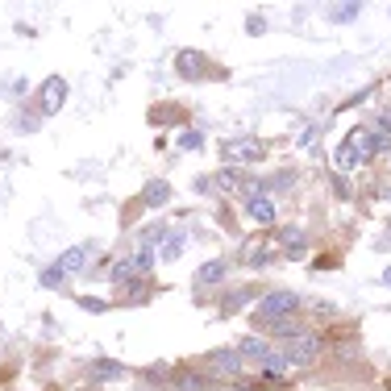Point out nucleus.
I'll return each mask as SVG.
<instances>
[{"mask_svg": "<svg viewBox=\"0 0 391 391\" xmlns=\"http://www.w3.org/2000/svg\"><path fill=\"white\" fill-rule=\"evenodd\" d=\"M154 237H163V225H150V229H146V233H142V246H150V242H154Z\"/></svg>", "mask_w": 391, "mask_h": 391, "instance_id": "26", "label": "nucleus"}, {"mask_svg": "<svg viewBox=\"0 0 391 391\" xmlns=\"http://www.w3.org/2000/svg\"><path fill=\"white\" fill-rule=\"evenodd\" d=\"M246 213L259 221V225H271V221H275V204H271L266 196H259V192H254V196H250V204H246Z\"/></svg>", "mask_w": 391, "mask_h": 391, "instance_id": "9", "label": "nucleus"}, {"mask_svg": "<svg viewBox=\"0 0 391 391\" xmlns=\"http://www.w3.org/2000/svg\"><path fill=\"white\" fill-rule=\"evenodd\" d=\"M271 333H279V337H287V342H292V337H300V325L283 316V321H275V325H271Z\"/></svg>", "mask_w": 391, "mask_h": 391, "instance_id": "17", "label": "nucleus"}, {"mask_svg": "<svg viewBox=\"0 0 391 391\" xmlns=\"http://www.w3.org/2000/svg\"><path fill=\"white\" fill-rule=\"evenodd\" d=\"M121 375H125L121 362H108V358H96L92 362V379H121Z\"/></svg>", "mask_w": 391, "mask_h": 391, "instance_id": "13", "label": "nucleus"}, {"mask_svg": "<svg viewBox=\"0 0 391 391\" xmlns=\"http://www.w3.org/2000/svg\"><path fill=\"white\" fill-rule=\"evenodd\" d=\"M179 254H183V233H175L171 242L163 246V259H167V262H171V259H179Z\"/></svg>", "mask_w": 391, "mask_h": 391, "instance_id": "21", "label": "nucleus"}, {"mask_svg": "<svg viewBox=\"0 0 391 391\" xmlns=\"http://www.w3.org/2000/svg\"><path fill=\"white\" fill-rule=\"evenodd\" d=\"M383 196H387V200H391V187H383Z\"/></svg>", "mask_w": 391, "mask_h": 391, "instance_id": "29", "label": "nucleus"}, {"mask_svg": "<svg viewBox=\"0 0 391 391\" xmlns=\"http://www.w3.org/2000/svg\"><path fill=\"white\" fill-rule=\"evenodd\" d=\"M383 283H387V287H391V266H387V271H383Z\"/></svg>", "mask_w": 391, "mask_h": 391, "instance_id": "28", "label": "nucleus"}, {"mask_svg": "<svg viewBox=\"0 0 391 391\" xmlns=\"http://www.w3.org/2000/svg\"><path fill=\"white\" fill-rule=\"evenodd\" d=\"M200 142H204V133H200V130H183V133H179V146H183V150H196Z\"/></svg>", "mask_w": 391, "mask_h": 391, "instance_id": "19", "label": "nucleus"}, {"mask_svg": "<svg viewBox=\"0 0 391 391\" xmlns=\"http://www.w3.org/2000/svg\"><path fill=\"white\" fill-rule=\"evenodd\" d=\"M358 13H362V4H337L333 8V21H354Z\"/></svg>", "mask_w": 391, "mask_h": 391, "instance_id": "18", "label": "nucleus"}, {"mask_svg": "<svg viewBox=\"0 0 391 391\" xmlns=\"http://www.w3.org/2000/svg\"><path fill=\"white\" fill-rule=\"evenodd\" d=\"M316 349H321V337H312V333H300V337H292L287 346H283V366H308V362H316Z\"/></svg>", "mask_w": 391, "mask_h": 391, "instance_id": "3", "label": "nucleus"}, {"mask_svg": "<svg viewBox=\"0 0 391 391\" xmlns=\"http://www.w3.org/2000/svg\"><path fill=\"white\" fill-rule=\"evenodd\" d=\"M221 159H225L229 167L259 163V159H262V142H259V137H233V142H225V146H221Z\"/></svg>", "mask_w": 391, "mask_h": 391, "instance_id": "2", "label": "nucleus"}, {"mask_svg": "<svg viewBox=\"0 0 391 391\" xmlns=\"http://www.w3.org/2000/svg\"><path fill=\"white\" fill-rule=\"evenodd\" d=\"M262 30H266V21H262V17H250V21H246V34H262Z\"/></svg>", "mask_w": 391, "mask_h": 391, "instance_id": "27", "label": "nucleus"}, {"mask_svg": "<svg viewBox=\"0 0 391 391\" xmlns=\"http://www.w3.org/2000/svg\"><path fill=\"white\" fill-rule=\"evenodd\" d=\"M87 262V246H71V250H67V254H63V259L54 262V266H58V271H63V275H71V271H80V266H84Z\"/></svg>", "mask_w": 391, "mask_h": 391, "instance_id": "12", "label": "nucleus"}, {"mask_svg": "<svg viewBox=\"0 0 391 391\" xmlns=\"http://www.w3.org/2000/svg\"><path fill=\"white\" fill-rule=\"evenodd\" d=\"M63 104H67V80L54 75V80L42 84V113H58Z\"/></svg>", "mask_w": 391, "mask_h": 391, "instance_id": "5", "label": "nucleus"}, {"mask_svg": "<svg viewBox=\"0 0 391 391\" xmlns=\"http://www.w3.org/2000/svg\"><path fill=\"white\" fill-rule=\"evenodd\" d=\"M237 354H242V362H259V366H271V362L279 358V354L266 346L262 337H246V342L237 346Z\"/></svg>", "mask_w": 391, "mask_h": 391, "instance_id": "4", "label": "nucleus"}, {"mask_svg": "<svg viewBox=\"0 0 391 391\" xmlns=\"http://www.w3.org/2000/svg\"><path fill=\"white\" fill-rule=\"evenodd\" d=\"M213 183H217L221 192H237V175H233V171H221Z\"/></svg>", "mask_w": 391, "mask_h": 391, "instance_id": "23", "label": "nucleus"}, {"mask_svg": "<svg viewBox=\"0 0 391 391\" xmlns=\"http://www.w3.org/2000/svg\"><path fill=\"white\" fill-rule=\"evenodd\" d=\"M167 200H171V183H163V179L146 183V192H142V204H150V209H163Z\"/></svg>", "mask_w": 391, "mask_h": 391, "instance_id": "7", "label": "nucleus"}, {"mask_svg": "<svg viewBox=\"0 0 391 391\" xmlns=\"http://www.w3.org/2000/svg\"><path fill=\"white\" fill-rule=\"evenodd\" d=\"M283 242H287V254H292V259L304 254V237H300V233H283Z\"/></svg>", "mask_w": 391, "mask_h": 391, "instance_id": "20", "label": "nucleus"}, {"mask_svg": "<svg viewBox=\"0 0 391 391\" xmlns=\"http://www.w3.org/2000/svg\"><path fill=\"white\" fill-rule=\"evenodd\" d=\"M296 304H300L296 292H271V296H262L259 304H254V321H259V325H275V321L292 316Z\"/></svg>", "mask_w": 391, "mask_h": 391, "instance_id": "1", "label": "nucleus"}, {"mask_svg": "<svg viewBox=\"0 0 391 391\" xmlns=\"http://www.w3.org/2000/svg\"><path fill=\"white\" fill-rule=\"evenodd\" d=\"M175 387H179V391H209V379H204V375H192V371H183V375L175 379Z\"/></svg>", "mask_w": 391, "mask_h": 391, "instance_id": "16", "label": "nucleus"}, {"mask_svg": "<svg viewBox=\"0 0 391 391\" xmlns=\"http://www.w3.org/2000/svg\"><path fill=\"white\" fill-rule=\"evenodd\" d=\"M333 163H337V167H342V171H349V167H358V163H362V150H358V146H354V142H342V146H337V154H333Z\"/></svg>", "mask_w": 391, "mask_h": 391, "instance_id": "11", "label": "nucleus"}, {"mask_svg": "<svg viewBox=\"0 0 391 391\" xmlns=\"http://www.w3.org/2000/svg\"><path fill=\"white\" fill-rule=\"evenodd\" d=\"M246 300H250V292H237V296H229V300H225L221 308H225V312H233V308H242Z\"/></svg>", "mask_w": 391, "mask_h": 391, "instance_id": "25", "label": "nucleus"}, {"mask_svg": "<svg viewBox=\"0 0 391 391\" xmlns=\"http://www.w3.org/2000/svg\"><path fill=\"white\" fill-rule=\"evenodd\" d=\"M221 279H225V262L213 259V262H204V266L196 271V279H192V283H196V287H213V283H221Z\"/></svg>", "mask_w": 391, "mask_h": 391, "instance_id": "8", "label": "nucleus"}, {"mask_svg": "<svg viewBox=\"0 0 391 391\" xmlns=\"http://www.w3.org/2000/svg\"><path fill=\"white\" fill-rule=\"evenodd\" d=\"M80 308H84V312H104L108 300H100V296H80Z\"/></svg>", "mask_w": 391, "mask_h": 391, "instance_id": "22", "label": "nucleus"}, {"mask_svg": "<svg viewBox=\"0 0 391 391\" xmlns=\"http://www.w3.org/2000/svg\"><path fill=\"white\" fill-rule=\"evenodd\" d=\"M242 262H246V266H266L271 254H266V246H259V242H246V246H242Z\"/></svg>", "mask_w": 391, "mask_h": 391, "instance_id": "14", "label": "nucleus"}, {"mask_svg": "<svg viewBox=\"0 0 391 391\" xmlns=\"http://www.w3.org/2000/svg\"><path fill=\"white\" fill-rule=\"evenodd\" d=\"M175 67H179V75H200V71H204V54H200V50H183V54L175 58Z\"/></svg>", "mask_w": 391, "mask_h": 391, "instance_id": "10", "label": "nucleus"}, {"mask_svg": "<svg viewBox=\"0 0 391 391\" xmlns=\"http://www.w3.org/2000/svg\"><path fill=\"white\" fill-rule=\"evenodd\" d=\"M58 283H63V271H58V266L42 271V287H58Z\"/></svg>", "mask_w": 391, "mask_h": 391, "instance_id": "24", "label": "nucleus"}, {"mask_svg": "<svg viewBox=\"0 0 391 391\" xmlns=\"http://www.w3.org/2000/svg\"><path fill=\"white\" fill-rule=\"evenodd\" d=\"M209 362H213V366H217V371H225V375H237V371H242V366H246V362H242V354H237V349H213V354H209Z\"/></svg>", "mask_w": 391, "mask_h": 391, "instance_id": "6", "label": "nucleus"}, {"mask_svg": "<svg viewBox=\"0 0 391 391\" xmlns=\"http://www.w3.org/2000/svg\"><path fill=\"white\" fill-rule=\"evenodd\" d=\"M130 266H133V275H146V271L154 266V250H150V246H137L130 254Z\"/></svg>", "mask_w": 391, "mask_h": 391, "instance_id": "15", "label": "nucleus"}]
</instances>
